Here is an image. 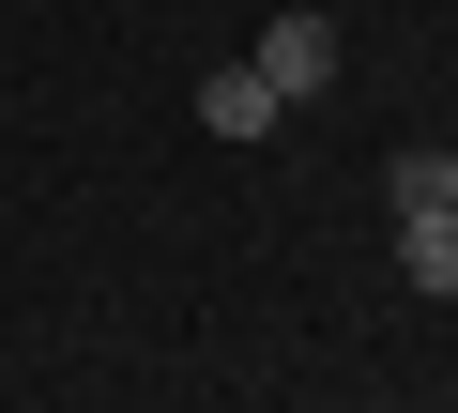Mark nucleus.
Returning a JSON list of instances; mask_svg holds the SVG:
<instances>
[{"label": "nucleus", "instance_id": "obj_1", "mask_svg": "<svg viewBox=\"0 0 458 413\" xmlns=\"http://www.w3.org/2000/svg\"><path fill=\"white\" fill-rule=\"evenodd\" d=\"M245 62L276 77V108H306V92H336V16H276Z\"/></svg>", "mask_w": 458, "mask_h": 413}, {"label": "nucleus", "instance_id": "obj_2", "mask_svg": "<svg viewBox=\"0 0 458 413\" xmlns=\"http://www.w3.org/2000/svg\"><path fill=\"white\" fill-rule=\"evenodd\" d=\"M199 123H214V138H276V77H260V62L199 77Z\"/></svg>", "mask_w": 458, "mask_h": 413}, {"label": "nucleus", "instance_id": "obj_3", "mask_svg": "<svg viewBox=\"0 0 458 413\" xmlns=\"http://www.w3.org/2000/svg\"><path fill=\"white\" fill-rule=\"evenodd\" d=\"M397 215H458V138L443 153H397Z\"/></svg>", "mask_w": 458, "mask_h": 413}]
</instances>
